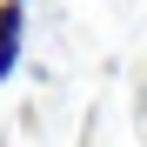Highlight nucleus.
I'll return each instance as SVG.
<instances>
[{
	"label": "nucleus",
	"instance_id": "f257e3e1",
	"mask_svg": "<svg viewBox=\"0 0 147 147\" xmlns=\"http://www.w3.org/2000/svg\"><path fill=\"white\" fill-rule=\"evenodd\" d=\"M20 40H27V0H0V80L20 67Z\"/></svg>",
	"mask_w": 147,
	"mask_h": 147
}]
</instances>
